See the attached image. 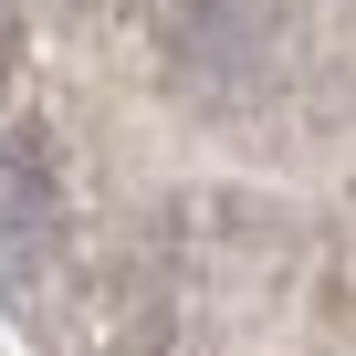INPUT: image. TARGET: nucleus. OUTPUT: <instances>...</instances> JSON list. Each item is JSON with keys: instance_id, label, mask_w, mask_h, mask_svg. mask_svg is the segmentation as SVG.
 I'll return each instance as SVG.
<instances>
[{"instance_id": "obj_1", "label": "nucleus", "mask_w": 356, "mask_h": 356, "mask_svg": "<svg viewBox=\"0 0 356 356\" xmlns=\"http://www.w3.org/2000/svg\"><path fill=\"white\" fill-rule=\"evenodd\" d=\"M42 157L22 147V136H0V241H22V231H42Z\"/></svg>"}]
</instances>
